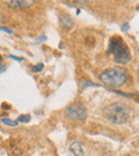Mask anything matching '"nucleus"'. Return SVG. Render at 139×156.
I'll list each match as a JSON object with an SVG mask.
<instances>
[{
    "label": "nucleus",
    "instance_id": "f257e3e1",
    "mask_svg": "<svg viewBox=\"0 0 139 156\" xmlns=\"http://www.w3.org/2000/svg\"><path fill=\"white\" fill-rule=\"evenodd\" d=\"M103 115L112 124L120 125L127 121L130 117V108L123 103H112L104 107Z\"/></svg>",
    "mask_w": 139,
    "mask_h": 156
},
{
    "label": "nucleus",
    "instance_id": "f03ea898",
    "mask_svg": "<svg viewBox=\"0 0 139 156\" xmlns=\"http://www.w3.org/2000/svg\"><path fill=\"white\" fill-rule=\"evenodd\" d=\"M127 80V73L122 67H111L100 75V81L110 88H119Z\"/></svg>",
    "mask_w": 139,
    "mask_h": 156
},
{
    "label": "nucleus",
    "instance_id": "7ed1b4c3",
    "mask_svg": "<svg viewBox=\"0 0 139 156\" xmlns=\"http://www.w3.org/2000/svg\"><path fill=\"white\" fill-rule=\"evenodd\" d=\"M108 52L113 57V60L118 64H126L130 61V50L123 40L117 35L112 37L109 41Z\"/></svg>",
    "mask_w": 139,
    "mask_h": 156
},
{
    "label": "nucleus",
    "instance_id": "20e7f679",
    "mask_svg": "<svg viewBox=\"0 0 139 156\" xmlns=\"http://www.w3.org/2000/svg\"><path fill=\"white\" fill-rule=\"evenodd\" d=\"M65 115L72 121H83L87 117L86 107L81 103H75L65 108Z\"/></svg>",
    "mask_w": 139,
    "mask_h": 156
},
{
    "label": "nucleus",
    "instance_id": "39448f33",
    "mask_svg": "<svg viewBox=\"0 0 139 156\" xmlns=\"http://www.w3.org/2000/svg\"><path fill=\"white\" fill-rule=\"evenodd\" d=\"M34 3V0H9V5L12 9H27Z\"/></svg>",
    "mask_w": 139,
    "mask_h": 156
},
{
    "label": "nucleus",
    "instance_id": "423d86ee",
    "mask_svg": "<svg viewBox=\"0 0 139 156\" xmlns=\"http://www.w3.org/2000/svg\"><path fill=\"white\" fill-rule=\"evenodd\" d=\"M70 151L72 152L74 156H85V151H84L83 144L78 141H74L70 144Z\"/></svg>",
    "mask_w": 139,
    "mask_h": 156
},
{
    "label": "nucleus",
    "instance_id": "0eeeda50",
    "mask_svg": "<svg viewBox=\"0 0 139 156\" xmlns=\"http://www.w3.org/2000/svg\"><path fill=\"white\" fill-rule=\"evenodd\" d=\"M60 23L63 26V28H65V29H71L73 27V24H74V23H73V20L71 18V16L70 15L61 16Z\"/></svg>",
    "mask_w": 139,
    "mask_h": 156
},
{
    "label": "nucleus",
    "instance_id": "6e6552de",
    "mask_svg": "<svg viewBox=\"0 0 139 156\" xmlns=\"http://www.w3.org/2000/svg\"><path fill=\"white\" fill-rule=\"evenodd\" d=\"M1 122L8 126H12V127H15V126H17L18 123H20L17 120H16V121H12V120L8 119V118H2V119H1Z\"/></svg>",
    "mask_w": 139,
    "mask_h": 156
},
{
    "label": "nucleus",
    "instance_id": "1a4fd4ad",
    "mask_svg": "<svg viewBox=\"0 0 139 156\" xmlns=\"http://www.w3.org/2000/svg\"><path fill=\"white\" fill-rule=\"evenodd\" d=\"M43 69H44V64L42 62H40V63H37V64L33 65V66L31 67V71H32L33 73H39V72H41Z\"/></svg>",
    "mask_w": 139,
    "mask_h": 156
},
{
    "label": "nucleus",
    "instance_id": "9d476101",
    "mask_svg": "<svg viewBox=\"0 0 139 156\" xmlns=\"http://www.w3.org/2000/svg\"><path fill=\"white\" fill-rule=\"evenodd\" d=\"M31 120V117L29 115H22L18 117L17 121L18 122H23V123H28L29 121Z\"/></svg>",
    "mask_w": 139,
    "mask_h": 156
},
{
    "label": "nucleus",
    "instance_id": "9b49d317",
    "mask_svg": "<svg viewBox=\"0 0 139 156\" xmlns=\"http://www.w3.org/2000/svg\"><path fill=\"white\" fill-rule=\"evenodd\" d=\"M8 58H9V59H13V60H16V61H18V62L23 61V58H20V57L13 56V55H9V56H8Z\"/></svg>",
    "mask_w": 139,
    "mask_h": 156
},
{
    "label": "nucleus",
    "instance_id": "f8f14e48",
    "mask_svg": "<svg viewBox=\"0 0 139 156\" xmlns=\"http://www.w3.org/2000/svg\"><path fill=\"white\" fill-rule=\"evenodd\" d=\"M46 40H47V37H46L45 35H41V37L37 40V44H41L42 42H45Z\"/></svg>",
    "mask_w": 139,
    "mask_h": 156
},
{
    "label": "nucleus",
    "instance_id": "ddd939ff",
    "mask_svg": "<svg viewBox=\"0 0 139 156\" xmlns=\"http://www.w3.org/2000/svg\"><path fill=\"white\" fill-rule=\"evenodd\" d=\"M1 31H5V32H8V33H10V34H11V33L13 32L12 30H10V29L5 28V27H1Z\"/></svg>",
    "mask_w": 139,
    "mask_h": 156
},
{
    "label": "nucleus",
    "instance_id": "4468645a",
    "mask_svg": "<svg viewBox=\"0 0 139 156\" xmlns=\"http://www.w3.org/2000/svg\"><path fill=\"white\" fill-rule=\"evenodd\" d=\"M5 71V66L3 65V63L1 62V73H3Z\"/></svg>",
    "mask_w": 139,
    "mask_h": 156
}]
</instances>
